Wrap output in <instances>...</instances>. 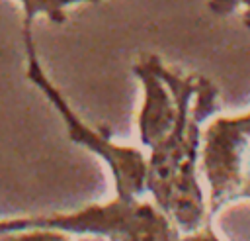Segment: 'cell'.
I'll use <instances>...</instances> for the list:
<instances>
[{
    "mask_svg": "<svg viewBox=\"0 0 250 241\" xmlns=\"http://www.w3.org/2000/svg\"><path fill=\"white\" fill-rule=\"evenodd\" d=\"M162 78L180 96V116L166 139L150 149L146 190L156 206L184 233H195L205 223L203 192L195 176L201 145V123L219 110L217 86L201 74H178L156 61Z\"/></svg>",
    "mask_w": 250,
    "mask_h": 241,
    "instance_id": "1",
    "label": "cell"
},
{
    "mask_svg": "<svg viewBox=\"0 0 250 241\" xmlns=\"http://www.w3.org/2000/svg\"><path fill=\"white\" fill-rule=\"evenodd\" d=\"M49 227L72 233L105 235L111 241H180V229L172 217L148 202L121 198L107 204H94L76 214L39 216L0 221V233Z\"/></svg>",
    "mask_w": 250,
    "mask_h": 241,
    "instance_id": "2",
    "label": "cell"
},
{
    "mask_svg": "<svg viewBox=\"0 0 250 241\" xmlns=\"http://www.w3.org/2000/svg\"><path fill=\"white\" fill-rule=\"evenodd\" d=\"M23 43H25V59H27L25 74L47 96V100L59 110L62 121L66 123L68 137L74 143H78V145L90 149L92 153L100 155L109 165L117 196L137 198L139 194H143L146 190V174H148V161L143 157V153L135 147H121V145L111 143L109 137H105L104 133L94 131L92 127H88L70 110L68 102L62 98L59 88L47 78V74L43 72V69L37 61L35 43H33V35H31V25H23Z\"/></svg>",
    "mask_w": 250,
    "mask_h": 241,
    "instance_id": "3",
    "label": "cell"
},
{
    "mask_svg": "<svg viewBox=\"0 0 250 241\" xmlns=\"http://www.w3.org/2000/svg\"><path fill=\"white\" fill-rule=\"evenodd\" d=\"M250 114L217 118L203 133L201 163L211 186V214L225 204L250 198Z\"/></svg>",
    "mask_w": 250,
    "mask_h": 241,
    "instance_id": "4",
    "label": "cell"
},
{
    "mask_svg": "<svg viewBox=\"0 0 250 241\" xmlns=\"http://www.w3.org/2000/svg\"><path fill=\"white\" fill-rule=\"evenodd\" d=\"M156 61V55H143V59L133 65V72L145 86V104L139 114V135L141 143L150 149L170 135L180 116V96L162 78Z\"/></svg>",
    "mask_w": 250,
    "mask_h": 241,
    "instance_id": "5",
    "label": "cell"
},
{
    "mask_svg": "<svg viewBox=\"0 0 250 241\" xmlns=\"http://www.w3.org/2000/svg\"><path fill=\"white\" fill-rule=\"evenodd\" d=\"M78 2H100V0H20L23 8V25H31L35 16H47L53 24H62L66 20L64 8Z\"/></svg>",
    "mask_w": 250,
    "mask_h": 241,
    "instance_id": "6",
    "label": "cell"
},
{
    "mask_svg": "<svg viewBox=\"0 0 250 241\" xmlns=\"http://www.w3.org/2000/svg\"><path fill=\"white\" fill-rule=\"evenodd\" d=\"M0 241H68V237L61 229L33 227V229H20V231L0 233Z\"/></svg>",
    "mask_w": 250,
    "mask_h": 241,
    "instance_id": "7",
    "label": "cell"
},
{
    "mask_svg": "<svg viewBox=\"0 0 250 241\" xmlns=\"http://www.w3.org/2000/svg\"><path fill=\"white\" fill-rule=\"evenodd\" d=\"M244 0H209V10L217 16H227L238 6H242Z\"/></svg>",
    "mask_w": 250,
    "mask_h": 241,
    "instance_id": "8",
    "label": "cell"
},
{
    "mask_svg": "<svg viewBox=\"0 0 250 241\" xmlns=\"http://www.w3.org/2000/svg\"><path fill=\"white\" fill-rule=\"evenodd\" d=\"M191 237H193V241H219V237H217L209 227H205L203 231H195V233H191Z\"/></svg>",
    "mask_w": 250,
    "mask_h": 241,
    "instance_id": "9",
    "label": "cell"
},
{
    "mask_svg": "<svg viewBox=\"0 0 250 241\" xmlns=\"http://www.w3.org/2000/svg\"><path fill=\"white\" fill-rule=\"evenodd\" d=\"M180 241H193V237H191V235H188V237H182Z\"/></svg>",
    "mask_w": 250,
    "mask_h": 241,
    "instance_id": "10",
    "label": "cell"
},
{
    "mask_svg": "<svg viewBox=\"0 0 250 241\" xmlns=\"http://www.w3.org/2000/svg\"><path fill=\"white\" fill-rule=\"evenodd\" d=\"M242 6H246V8H248V12H250V0H244V2H242Z\"/></svg>",
    "mask_w": 250,
    "mask_h": 241,
    "instance_id": "11",
    "label": "cell"
}]
</instances>
